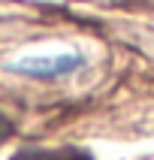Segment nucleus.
<instances>
[{"mask_svg":"<svg viewBox=\"0 0 154 160\" xmlns=\"http://www.w3.org/2000/svg\"><path fill=\"white\" fill-rule=\"evenodd\" d=\"M79 67H85L82 54H54V58H24V61L12 63L15 72L33 76V79H57V76H70Z\"/></svg>","mask_w":154,"mask_h":160,"instance_id":"obj_1","label":"nucleus"},{"mask_svg":"<svg viewBox=\"0 0 154 160\" xmlns=\"http://www.w3.org/2000/svg\"><path fill=\"white\" fill-rule=\"evenodd\" d=\"M9 160H94L85 148H24Z\"/></svg>","mask_w":154,"mask_h":160,"instance_id":"obj_2","label":"nucleus"},{"mask_svg":"<svg viewBox=\"0 0 154 160\" xmlns=\"http://www.w3.org/2000/svg\"><path fill=\"white\" fill-rule=\"evenodd\" d=\"M3 136H9V121L0 115V139H3Z\"/></svg>","mask_w":154,"mask_h":160,"instance_id":"obj_3","label":"nucleus"}]
</instances>
